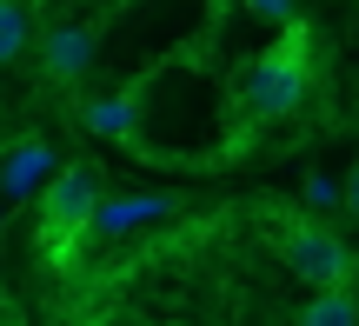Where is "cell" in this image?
I'll return each mask as SVG.
<instances>
[{
  "label": "cell",
  "instance_id": "obj_1",
  "mask_svg": "<svg viewBox=\"0 0 359 326\" xmlns=\"http://www.w3.org/2000/svg\"><path fill=\"white\" fill-rule=\"evenodd\" d=\"M306 87H313V34L299 20H286V34L240 67V107L253 120H286L299 114Z\"/></svg>",
  "mask_w": 359,
  "mask_h": 326
},
{
  "label": "cell",
  "instance_id": "obj_2",
  "mask_svg": "<svg viewBox=\"0 0 359 326\" xmlns=\"http://www.w3.org/2000/svg\"><path fill=\"white\" fill-rule=\"evenodd\" d=\"M93 207H100V173L93 167H53L47 186H40V247L47 253H67L80 233H93Z\"/></svg>",
  "mask_w": 359,
  "mask_h": 326
},
{
  "label": "cell",
  "instance_id": "obj_3",
  "mask_svg": "<svg viewBox=\"0 0 359 326\" xmlns=\"http://www.w3.org/2000/svg\"><path fill=\"white\" fill-rule=\"evenodd\" d=\"M273 253H280V260L293 266V280H306V287H353V273H359L353 247L320 220H280L273 226Z\"/></svg>",
  "mask_w": 359,
  "mask_h": 326
},
{
  "label": "cell",
  "instance_id": "obj_4",
  "mask_svg": "<svg viewBox=\"0 0 359 326\" xmlns=\"http://www.w3.org/2000/svg\"><path fill=\"white\" fill-rule=\"evenodd\" d=\"M93 53H100V27L93 20H60L40 40V74H47L53 87H74V80H87Z\"/></svg>",
  "mask_w": 359,
  "mask_h": 326
},
{
  "label": "cell",
  "instance_id": "obj_5",
  "mask_svg": "<svg viewBox=\"0 0 359 326\" xmlns=\"http://www.w3.org/2000/svg\"><path fill=\"white\" fill-rule=\"evenodd\" d=\"M47 173H53V154H47V140H40V133L0 147V186H7V193H20V200L40 193V186H47Z\"/></svg>",
  "mask_w": 359,
  "mask_h": 326
},
{
  "label": "cell",
  "instance_id": "obj_6",
  "mask_svg": "<svg viewBox=\"0 0 359 326\" xmlns=\"http://www.w3.org/2000/svg\"><path fill=\"white\" fill-rule=\"evenodd\" d=\"M160 213H167V200H147V193H133V200H107V193H100V207H93V233L120 240V233H133L140 220H160Z\"/></svg>",
  "mask_w": 359,
  "mask_h": 326
},
{
  "label": "cell",
  "instance_id": "obj_7",
  "mask_svg": "<svg viewBox=\"0 0 359 326\" xmlns=\"http://www.w3.org/2000/svg\"><path fill=\"white\" fill-rule=\"evenodd\" d=\"M133 114H140V100H133V93H107V100H87V127L93 133H107V140H127L133 133Z\"/></svg>",
  "mask_w": 359,
  "mask_h": 326
},
{
  "label": "cell",
  "instance_id": "obj_8",
  "mask_svg": "<svg viewBox=\"0 0 359 326\" xmlns=\"http://www.w3.org/2000/svg\"><path fill=\"white\" fill-rule=\"evenodd\" d=\"M27 47H34V7L27 0H0V67L20 60Z\"/></svg>",
  "mask_w": 359,
  "mask_h": 326
},
{
  "label": "cell",
  "instance_id": "obj_9",
  "mask_svg": "<svg viewBox=\"0 0 359 326\" xmlns=\"http://www.w3.org/2000/svg\"><path fill=\"white\" fill-rule=\"evenodd\" d=\"M299 320H306V326H346V320H359V300L346 287H320L306 306H299Z\"/></svg>",
  "mask_w": 359,
  "mask_h": 326
},
{
  "label": "cell",
  "instance_id": "obj_10",
  "mask_svg": "<svg viewBox=\"0 0 359 326\" xmlns=\"http://www.w3.org/2000/svg\"><path fill=\"white\" fill-rule=\"evenodd\" d=\"M246 7H253L259 20H273V27H286V20H293V0H246Z\"/></svg>",
  "mask_w": 359,
  "mask_h": 326
},
{
  "label": "cell",
  "instance_id": "obj_11",
  "mask_svg": "<svg viewBox=\"0 0 359 326\" xmlns=\"http://www.w3.org/2000/svg\"><path fill=\"white\" fill-rule=\"evenodd\" d=\"M346 207L359 213V167H353V180H346Z\"/></svg>",
  "mask_w": 359,
  "mask_h": 326
}]
</instances>
